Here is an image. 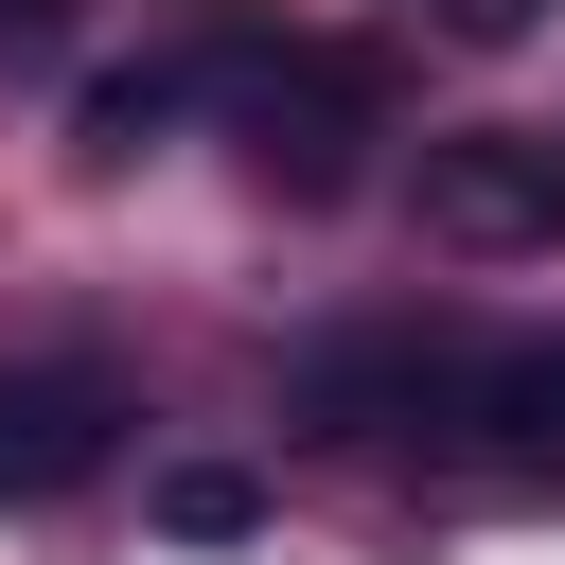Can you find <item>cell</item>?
<instances>
[{"mask_svg":"<svg viewBox=\"0 0 565 565\" xmlns=\"http://www.w3.org/2000/svg\"><path fill=\"white\" fill-rule=\"evenodd\" d=\"M230 88H247V159L318 212V194H353V159H371V124H388V53H353V35H230Z\"/></svg>","mask_w":565,"mask_h":565,"instance_id":"obj_1","label":"cell"},{"mask_svg":"<svg viewBox=\"0 0 565 565\" xmlns=\"http://www.w3.org/2000/svg\"><path fill=\"white\" fill-rule=\"evenodd\" d=\"M424 230H441V247H565V141H547V124H459V141H424Z\"/></svg>","mask_w":565,"mask_h":565,"instance_id":"obj_2","label":"cell"},{"mask_svg":"<svg viewBox=\"0 0 565 565\" xmlns=\"http://www.w3.org/2000/svg\"><path fill=\"white\" fill-rule=\"evenodd\" d=\"M106 424H124V388L106 371H0V512H35V494H71L88 459H106Z\"/></svg>","mask_w":565,"mask_h":565,"instance_id":"obj_3","label":"cell"},{"mask_svg":"<svg viewBox=\"0 0 565 565\" xmlns=\"http://www.w3.org/2000/svg\"><path fill=\"white\" fill-rule=\"evenodd\" d=\"M424 406H459V353H424V335H318L300 353V424L318 441H371V424H424Z\"/></svg>","mask_w":565,"mask_h":565,"instance_id":"obj_4","label":"cell"},{"mask_svg":"<svg viewBox=\"0 0 565 565\" xmlns=\"http://www.w3.org/2000/svg\"><path fill=\"white\" fill-rule=\"evenodd\" d=\"M459 424L494 459H565V335H512V353H459Z\"/></svg>","mask_w":565,"mask_h":565,"instance_id":"obj_5","label":"cell"},{"mask_svg":"<svg viewBox=\"0 0 565 565\" xmlns=\"http://www.w3.org/2000/svg\"><path fill=\"white\" fill-rule=\"evenodd\" d=\"M194 88H230V53H141V71H106V88L71 106V141H88V159H141V141H159Z\"/></svg>","mask_w":565,"mask_h":565,"instance_id":"obj_6","label":"cell"},{"mask_svg":"<svg viewBox=\"0 0 565 565\" xmlns=\"http://www.w3.org/2000/svg\"><path fill=\"white\" fill-rule=\"evenodd\" d=\"M247 512H265V494H247L230 459H194V477H159V530H177V547H230Z\"/></svg>","mask_w":565,"mask_h":565,"instance_id":"obj_7","label":"cell"},{"mask_svg":"<svg viewBox=\"0 0 565 565\" xmlns=\"http://www.w3.org/2000/svg\"><path fill=\"white\" fill-rule=\"evenodd\" d=\"M441 18H459V35H530L547 0H441Z\"/></svg>","mask_w":565,"mask_h":565,"instance_id":"obj_8","label":"cell"},{"mask_svg":"<svg viewBox=\"0 0 565 565\" xmlns=\"http://www.w3.org/2000/svg\"><path fill=\"white\" fill-rule=\"evenodd\" d=\"M0 35H18V53H35V35H53V0H0Z\"/></svg>","mask_w":565,"mask_h":565,"instance_id":"obj_9","label":"cell"}]
</instances>
